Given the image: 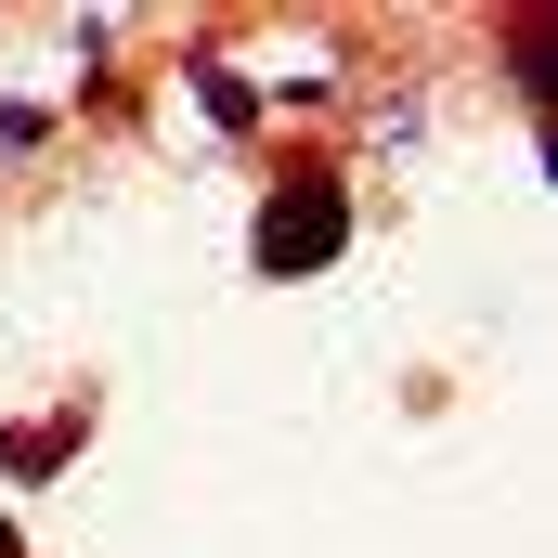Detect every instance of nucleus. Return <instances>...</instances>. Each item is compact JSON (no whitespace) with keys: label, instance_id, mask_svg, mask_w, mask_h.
<instances>
[{"label":"nucleus","instance_id":"obj_2","mask_svg":"<svg viewBox=\"0 0 558 558\" xmlns=\"http://www.w3.org/2000/svg\"><path fill=\"white\" fill-rule=\"evenodd\" d=\"M0 558H26V533H13V507H0Z\"/></svg>","mask_w":558,"mask_h":558},{"label":"nucleus","instance_id":"obj_1","mask_svg":"<svg viewBox=\"0 0 558 558\" xmlns=\"http://www.w3.org/2000/svg\"><path fill=\"white\" fill-rule=\"evenodd\" d=\"M338 247H351V195H338V169H286L274 195H260L247 260H260V274H325Z\"/></svg>","mask_w":558,"mask_h":558}]
</instances>
